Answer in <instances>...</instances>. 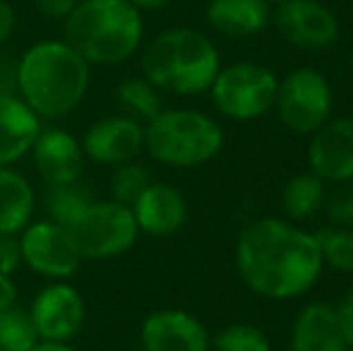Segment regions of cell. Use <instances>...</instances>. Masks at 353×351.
Wrapping results in <instances>:
<instances>
[{"mask_svg": "<svg viewBox=\"0 0 353 351\" xmlns=\"http://www.w3.org/2000/svg\"><path fill=\"white\" fill-rule=\"evenodd\" d=\"M236 267L252 294L267 301H293L320 281L325 260L315 234L296 221L265 217L241 231Z\"/></svg>", "mask_w": 353, "mask_h": 351, "instance_id": "1", "label": "cell"}, {"mask_svg": "<svg viewBox=\"0 0 353 351\" xmlns=\"http://www.w3.org/2000/svg\"><path fill=\"white\" fill-rule=\"evenodd\" d=\"M14 82L19 99L39 118H63L87 97L92 66L65 39H43L22 53Z\"/></svg>", "mask_w": 353, "mask_h": 351, "instance_id": "2", "label": "cell"}, {"mask_svg": "<svg viewBox=\"0 0 353 351\" xmlns=\"http://www.w3.org/2000/svg\"><path fill=\"white\" fill-rule=\"evenodd\" d=\"M142 37V12L128 0H79L65 17V41L89 66L130 61Z\"/></svg>", "mask_w": 353, "mask_h": 351, "instance_id": "3", "label": "cell"}, {"mask_svg": "<svg viewBox=\"0 0 353 351\" xmlns=\"http://www.w3.org/2000/svg\"><path fill=\"white\" fill-rule=\"evenodd\" d=\"M142 75L159 92L195 97L210 92L221 70V56L210 37L190 27L157 34L142 51Z\"/></svg>", "mask_w": 353, "mask_h": 351, "instance_id": "4", "label": "cell"}, {"mask_svg": "<svg viewBox=\"0 0 353 351\" xmlns=\"http://www.w3.org/2000/svg\"><path fill=\"white\" fill-rule=\"evenodd\" d=\"M144 150L171 169H197L223 150V128L192 108H161L144 126Z\"/></svg>", "mask_w": 353, "mask_h": 351, "instance_id": "5", "label": "cell"}, {"mask_svg": "<svg viewBox=\"0 0 353 351\" xmlns=\"http://www.w3.org/2000/svg\"><path fill=\"white\" fill-rule=\"evenodd\" d=\"M82 260H111L128 253L140 239L135 214L116 200L89 202L68 226Z\"/></svg>", "mask_w": 353, "mask_h": 351, "instance_id": "6", "label": "cell"}, {"mask_svg": "<svg viewBox=\"0 0 353 351\" xmlns=\"http://www.w3.org/2000/svg\"><path fill=\"white\" fill-rule=\"evenodd\" d=\"M212 101L231 121H255L274 108L279 77L260 63H233L214 77Z\"/></svg>", "mask_w": 353, "mask_h": 351, "instance_id": "7", "label": "cell"}, {"mask_svg": "<svg viewBox=\"0 0 353 351\" xmlns=\"http://www.w3.org/2000/svg\"><path fill=\"white\" fill-rule=\"evenodd\" d=\"M274 108L286 130H291L293 135L310 137L332 118L334 94L330 80L312 68H298L288 72L283 80H279Z\"/></svg>", "mask_w": 353, "mask_h": 351, "instance_id": "8", "label": "cell"}, {"mask_svg": "<svg viewBox=\"0 0 353 351\" xmlns=\"http://www.w3.org/2000/svg\"><path fill=\"white\" fill-rule=\"evenodd\" d=\"M22 263L51 281H65L82 265L70 231L51 219L29 221L19 234Z\"/></svg>", "mask_w": 353, "mask_h": 351, "instance_id": "9", "label": "cell"}, {"mask_svg": "<svg viewBox=\"0 0 353 351\" xmlns=\"http://www.w3.org/2000/svg\"><path fill=\"white\" fill-rule=\"evenodd\" d=\"M270 22L283 41L303 51H322L339 39V19L317 0H283Z\"/></svg>", "mask_w": 353, "mask_h": 351, "instance_id": "10", "label": "cell"}, {"mask_svg": "<svg viewBox=\"0 0 353 351\" xmlns=\"http://www.w3.org/2000/svg\"><path fill=\"white\" fill-rule=\"evenodd\" d=\"M37 332L41 342H61L70 344L84 328L87 320V305L84 299L68 281H51L34 296L29 305Z\"/></svg>", "mask_w": 353, "mask_h": 351, "instance_id": "11", "label": "cell"}, {"mask_svg": "<svg viewBox=\"0 0 353 351\" xmlns=\"http://www.w3.org/2000/svg\"><path fill=\"white\" fill-rule=\"evenodd\" d=\"M84 157L103 166L135 161L144 150V128L130 116H106L92 123L82 137Z\"/></svg>", "mask_w": 353, "mask_h": 351, "instance_id": "12", "label": "cell"}, {"mask_svg": "<svg viewBox=\"0 0 353 351\" xmlns=\"http://www.w3.org/2000/svg\"><path fill=\"white\" fill-rule=\"evenodd\" d=\"M307 166L325 183L353 181V116L330 118L307 142Z\"/></svg>", "mask_w": 353, "mask_h": 351, "instance_id": "13", "label": "cell"}, {"mask_svg": "<svg viewBox=\"0 0 353 351\" xmlns=\"http://www.w3.org/2000/svg\"><path fill=\"white\" fill-rule=\"evenodd\" d=\"M144 351H210V332L200 318L181 308H161L144 318L140 330Z\"/></svg>", "mask_w": 353, "mask_h": 351, "instance_id": "14", "label": "cell"}, {"mask_svg": "<svg viewBox=\"0 0 353 351\" xmlns=\"http://www.w3.org/2000/svg\"><path fill=\"white\" fill-rule=\"evenodd\" d=\"M32 154L39 176L48 185L77 183L79 176L84 174V164H87L82 142L72 132L58 130V128H48V130L39 132Z\"/></svg>", "mask_w": 353, "mask_h": 351, "instance_id": "15", "label": "cell"}, {"mask_svg": "<svg viewBox=\"0 0 353 351\" xmlns=\"http://www.w3.org/2000/svg\"><path fill=\"white\" fill-rule=\"evenodd\" d=\"M140 234L166 239L183 229L188 219V202L178 188L168 183H149L130 205Z\"/></svg>", "mask_w": 353, "mask_h": 351, "instance_id": "16", "label": "cell"}, {"mask_svg": "<svg viewBox=\"0 0 353 351\" xmlns=\"http://www.w3.org/2000/svg\"><path fill=\"white\" fill-rule=\"evenodd\" d=\"M41 130V118L19 94L0 92V166H12L27 157Z\"/></svg>", "mask_w": 353, "mask_h": 351, "instance_id": "17", "label": "cell"}, {"mask_svg": "<svg viewBox=\"0 0 353 351\" xmlns=\"http://www.w3.org/2000/svg\"><path fill=\"white\" fill-rule=\"evenodd\" d=\"M291 351H349L334 305L312 301L298 310L291 330Z\"/></svg>", "mask_w": 353, "mask_h": 351, "instance_id": "18", "label": "cell"}, {"mask_svg": "<svg viewBox=\"0 0 353 351\" xmlns=\"http://www.w3.org/2000/svg\"><path fill=\"white\" fill-rule=\"evenodd\" d=\"M272 19L267 0H210L207 22L214 32L231 39H248L260 34Z\"/></svg>", "mask_w": 353, "mask_h": 351, "instance_id": "19", "label": "cell"}, {"mask_svg": "<svg viewBox=\"0 0 353 351\" xmlns=\"http://www.w3.org/2000/svg\"><path fill=\"white\" fill-rule=\"evenodd\" d=\"M37 210V192L12 166H0V234H22Z\"/></svg>", "mask_w": 353, "mask_h": 351, "instance_id": "20", "label": "cell"}, {"mask_svg": "<svg viewBox=\"0 0 353 351\" xmlns=\"http://www.w3.org/2000/svg\"><path fill=\"white\" fill-rule=\"evenodd\" d=\"M325 181L312 171H303L288 178L281 190V207L288 221L301 224L303 219H310L325 207Z\"/></svg>", "mask_w": 353, "mask_h": 351, "instance_id": "21", "label": "cell"}, {"mask_svg": "<svg viewBox=\"0 0 353 351\" xmlns=\"http://www.w3.org/2000/svg\"><path fill=\"white\" fill-rule=\"evenodd\" d=\"M116 99L125 111V116L135 118L140 123H149L163 108L161 92L144 75L123 80L116 89Z\"/></svg>", "mask_w": 353, "mask_h": 351, "instance_id": "22", "label": "cell"}, {"mask_svg": "<svg viewBox=\"0 0 353 351\" xmlns=\"http://www.w3.org/2000/svg\"><path fill=\"white\" fill-rule=\"evenodd\" d=\"M41 342L29 310L17 305L0 313V351H32Z\"/></svg>", "mask_w": 353, "mask_h": 351, "instance_id": "23", "label": "cell"}, {"mask_svg": "<svg viewBox=\"0 0 353 351\" xmlns=\"http://www.w3.org/2000/svg\"><path fill=\"white\" fill-rule=\"evenodd\" d=\"M92 202L89 192L84 188H77V183H68V185H51L46 195V212L48 219L56 221L61 226H70L84 207Z\"/></svg>", "mask_w": 353, "mask_h": 351, "instance_id": "24", "label": "cell"}, {"mask_svg": "<svg viewBox=\"0 0 353 351\" xmlns=\"http://www.w3.org/2000/svg\"><path fill=\"white\" fill-rule=\"evenodd\" d=\"M325 265L339 272H353V229L330 226L315 234Z\"/></svg>", "mask_w": 353, "mask_h": 351, "instance_id": "25", "label": "cell"}, {"mask_svg": "<svg viewBox=\"0 0 353 351\" xmlns=\"http://www.w3.org/2000/svg\"><path fill=\"white\" fill-rule=\"evenodd\" d=\"M214 349L216 351H272V342L265 330L255 325L238 323L228 325L214 337Z\"/></svg>", "mask_w": 353, "mask_h": 351, "instance_id": "26", "label": "cell"}, {"mask_svg": "<svg viewBox=\"0 0 353 351\" xmlns=\"http://www.w3.org/2000/svg\"><path fill=\"white\" fill-rule=\"evenodd\" d=\"M113 176H111V200L121 202V205H128L130 207L137 197L142 195L144 188L152 183L149 178V171L144 169L142 164L137 161H128V164H121V166H113Z\"/></svg>", "mask_w": 353, "mask_h": 351, "instance_id": "27", "label": "cell"}, {"mask_svg": "<svg viewBox=\"0 0 353 351\" xmlns=\"http://www.w3.org/2000/svg\"><path fill=\"white\" fill-rule=\"evenodd\" d=\"M336 190L330 197H325V210L327 217L334 221L336 226L353 229V181L336 183Z\"/></svg>", "mask_w": 353, "mask_h": 351, "instance_id": "28", "label": "cell"}, {"mask_svg": "<svg viewBox=\"0 0 353 351\" xmlns=\"http://www.w3.org/2000/svg\"><path fill=\"white\" fill-rule=\"evenodd\" d=\"M22 265L19 234H0V272L12 277Z\"/></svg>", "mask_w": 353, "mask_h": 351, "instance_id": "29", "label": "cell"}, {"mask_svg": "<svg viewBox=\"0 0 353 351\" xmlns=\"http://www.w3.org/2000/svg\"><path fill=\"white\" fill-rule=\"evenodd\" d=\"M334 310H336L341 334H344V339H346V347L353 349V289H349L341 296V301L334 305Z\"/></svg>", "mask_w": 353, "mask_h": 351, "instance_id": "30", "label": "cell"}, {"mask_svg": "<svg viewBox=\"0 0 353 351\" xmlns=\"http://www.w3.org/2000/svg\"><path fill=\"white\" fill-rule=\"evenodd\" d=\"M29 3H32L41 14H46V17H53V19L63 17V19H65L68 14L74 10V5H77L79 0H29Z\"/></svg>", "mask_w": 353, "mask_h": 351, "instance_id": "31", "label": "cell"}, {"mask_svg": "<svg viewBox=\"0 0 353 351\" xmlns=\"http://www.w3.org/2000/svg\"><path fill=\"white\" fill-rule=\"evenodd\" d=\"M14 27H17V12L10 3L0 0V43H5L12 37Z\"/></svg>", "mask_w": 353, "mask_h": 351, "instance_id": "32", "label": "cell"}, {"mask_svg": "<svg viewBox=\"0 0 353 351\" xmlns=\"http://www.w3.org/2000/svg\"><path fill=\"white\" fill-rule=\"evenodd\" d=\"M14 301H17V286H14L12 277L0 272V313L12 308Z\"/></svg>", "mask_w": 353, "mask_h": 351, "instance_id": "33", "label": "cell"}, {"mask_svg": "<svg viewBox=\"0 0 353 351\" xmlns=\"http://www.w3.org/2000/svg\"><path fill=\"white\" fill-rule=\"evenodd\" d=\"M130 5H135L140 12H152V10H161L166 8L171 0H128Z\"/></svg>", "mask_w": 353, "mask_h": 351, "instance_id": "34", "label": "cell"}, {"mask_svg": "<svg viewBox=\"0 0 353 351\" xmlns=\"http://www.w3.org/2000/svg\"><path fill=\"white\" fill-rule=\"evenodd\" d=\"M32 351H77L70 344H61V342H39Z\"/></svg>", "mask_w": 353, "mask_h": 351, "instance_id": "35", "label": "cell"}, {"mask_svg": "<svg viewBox=\"0 0 353 351\" xmlns=\"http://www.w3.org/2000/svg\"><path fill=\"white\" fill-rule=\"evenodd\" d=\"M267 3H270V5H272V3H274V5H279V3H283V0H267Z\"/></svg>", "mask_w": 353, "mask_h": 351, "instance_id": "36", "label": "cell"}]
</instances>
